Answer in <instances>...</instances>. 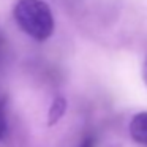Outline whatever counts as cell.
<instances>
[{
  "instance_id": "1",
  "label": "cell",
  "mask_w": 147,
  "mask_h": 147,
  "mask_svg": "<svg viewBox=\"0 0 147 147\" xmlns=\"http://www.w3.org/2000/svg\"><path fill=\"white\" fill-rule=\"evenodd\" d=\"M13 16L18 26L36 41H45L54 32V16L43 0H18Z\"/></svg>"
},
{
  "instance_id": "2",
  "label": "cell",
  "mask_w": 147,
  "mask_h": 147,
  "mask_svg": "<svg viewBox=\"0 0 147 147\" xmlns=\"http://www.w3.org/2000/svg\"><path fill=\"white\" fill-rule=\"evenodd\" d=\"M130 134L138 144L147 147V111L136 114L130 122Z\"/></svg>"
},
{
  "instance_id": "3",
  "label": "cell",
  "mask_w": 147,
  "mask_h": 147,
  "mask_svg": "<svg viewBox=\"0 0 147 147\" xmlns=\"http://www.w3.org/2000/svg\"><path fill=\"white\" fill-rule=\"evenodd\" d=\"M65 109H67V101L65 98H55L51 105V109H49V125H54L62 115L65 114Z\"/></svg>"
},
{
  "instance_id": "4",
  "label": "cell",
  "mask_w": 147,
  "mask_h": 147,
  "mask_svg": "<svg viewBox=\"0 0 147 147\" xmlns=\"http://www.w3.org/2000/svg\"><path fill=\"white\" fill-rule=\"evenodd\" d=\"M5 134H7V119H5L3 108L0 105V141L5 138Z\"/></svg>"
},
{
  "instance_id": "5",
  "label": "cell",
  "mask_w": 147,
  "mask_h": 147,
  "mask_svg": "<svg viewBox=\"0 0 147 147\" xmlns=\"http://www.w3.org/2000/svg\"><path fill=\"white\" fill-rule=\"evenodd\" d=\"M79 147H95V138L90 134V136H86L82 139V142L79 144Z\"/></svg>"
},
{
  "instance_id": "6",
  "label": "cell",
  "mask_w": 147,
  "mask_h": 147,
  "mask_svg": "<svg viewBox=\"0 0 147 147\" xmlns=\"http://www.w3.org/2000/svg\"><path fill=\"white\" fill-rule=\"evenodd\" d=\"M142 79H144V82H146V86H147V57H146L144 65H142Z\"/></svg>"
}]
</instances>
